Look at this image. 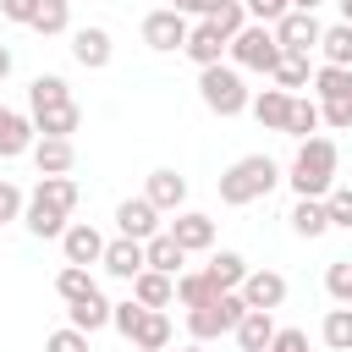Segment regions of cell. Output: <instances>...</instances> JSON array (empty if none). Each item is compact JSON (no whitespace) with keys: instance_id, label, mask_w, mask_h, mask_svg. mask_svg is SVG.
I'll list each match as a JSON object with an SVG mask.
<instances>
[{"instance_id":"obj_1","label":"cell","mask_w":352,"mask_h":352,"mask_svg":"<svg viewBox=\"0 0 352 352\" xmlns=\"http://www.w3.org/2000/svg\"><path fill=\"white\" fill-rule=\"evenodd\" d=\"M336 165H341L336 138H308V143H297V154L286 165V182H292L297 198H324L336 187Z\"/></svg>"},{"instance_id":"obj_2","label":"cell","mask_w":352,"mask_h":352,"mask_svg":"<svg viewBox=\"0 0 352 352\" xmlns=\"http://www.w3.org/2000/svg\"><path fill=\"white\" fill-rule=\"evenodd\" d=\"M275 182H280V165H275L270 154H242V160L220 176V204H231V209L258 204V198L275 192Z\"/></svg>"},{"instance_id":"obj_3","label":"cell","mask_w":352,"mask_h":352,"mask_svg":"<svg viewBox=\"0 0 352 352\" xmlns=\"http://www.w3.org/2000/svg\"><path fill=\"white\" fill-rule=\"evenodd\" d=\"M198 99H204V110H214V116H242V110L253 104L248 82H242V72H236L231 60L198 72Z\"/></svg>"},{"instance_id":"obj_4","label":"cell","mask_w":352,"mask_h":352,"mask_svg":"<svg viewBox=\"0 0 352 352\" xmlns=\"http://www.w3.org/2000/svg\"><path fill=\"white\" fill-rule=\"evenodd\" d=\"M226 55H231V66H236V72H264V77H270V72L280 66L275 28H264V22H248V28L231 38V50H226Z\"/></svg>"},{"instance_id":"obj_5","label":"cell","mask_w":352,"mask_h":352,"mask_svg":"<svg viewBox=\"0 0 352 352\" xmlns=\"http://www.w3.org/2000/svg\"><path fill=\"white\" fill-rule=\"evenodd\" d=\"M242 314H248L242 292H220L214 302H204V308H187V336H192V341H214V336H231V330L242 324Z\"/></svg>"},{"instance_id":"obj_6","label":"cell","mask_w":352,"mask_h":352,"mask_svg":"<svg viewBox=\"0 0 352 352\" xmlns=\"http://www.w3.org/2000/svg\"><path fill=\"white\" fill-rule=\"evenodd\" d=\"M187 33H192V22H187L182 11H170V6H160V11L143 16V44H148L154 55H176V50H187Z\"/></svg>"},{"instance_id":"obj_7","label":"cell","mask_w":352,"mask_h":352,"mask_svg":"<svg viewBox=\"0 0 352 352\" xmlns=\"http://www.w3.org/2000/svg\"><path fill=\"white\" fill-rule=\"evenodd\" d=\"M319 38H324V28H319L314 11H286V16L275 22V44H280V55H314Z\"/></svg>"},{"instance_id":"obj_8","label":"cell","mask_w":352,"mask_h":352,"mask_svg":"<svg viewBox=\"0 0 352 352\" xmlns=\"http://www.w3.org/2000/svg\"><path fill=\"white\" fill-rule=\"evenodd\" d=\"M143 198H148L160 214H182V204H187V176H182V170H170V165H160V170H148Z\"/></svg>"},{"instance_id":"obj_9","label":"cell","mask_w":352,"mask_h":352,"mask_svg":"<svg viewBox=\"0 0 352 352\" xmlns=\"http://www.w3.org/2000/svg\"><path fill=\"white\" fill-rule=\"evenodd\" d=\"M116 231L132 236V242H148V236H160V209L148 198H121L116 204Z\"/></svg>"},{"instance_id":"obj_10","label":"cell","mask_w":352,"mask_h":352,"mask_svg":"<svg viewBox=\"0 0 352 352\" xmlns=\"http://www.w3.org/2000/svg\"><path fill=\"white\" fill-rule=\"evenodd\" d=\"M242 302L258 308V314H275V308L286 302V275H280V270H248V280H242Z\"/></svg>"},{"instance_id":"obj_11","label":"cell","mask_w":352,"mask_h":352,"mask_svg":"<svg viewBox=\"0 0 352 352\" xmlns=\"http://www.w3.org/2000/svg\"><path fill=\"white\" fill-rule=\"evenodd\" d=\"M77 198H82V187H77L72 176H38V187L28 192V204H38V209H50V214H66V220H72Z\"/></svg>"},{"instance_id":"obj_12","label":"cell","mask_w":352,"mask_h":352,"mask_svg":"<svg viewBox=\"0 0 352 352\" xmlns=\"http://www.w3.org/2000/svg\"><path fill=\"white\" fill-rule=\"evenodd\" d=\"M104 275H116V280H138L143 270H148V253H143V242H132V236H116V242H104Z\"/></svg>"},{"instance_id":"obj_13","label":"cell","mask_w":352,"mask_h":352,"mask_svg":"<svg viewBox=\"0 0 352 352\" xmlns=\"http://www.w3.org/2000/svg\"><path fill=\"white\" fill-rule=\"evenodd\" d=\"M226 50H231V38H226L214 22H192V33H187V50H182V55L204 72V66H220V55H226Z\"/></svg>"},{"instance_id":"obj_14","label":"cell","mask_w":352,"mask_h":352,"mask_svg":"<svg viewBox=\"0 0 352 352\" xmlns=\"http://www.w3.org/2000/svg\"><path fill=\"white\" fill-rule=\"evenodd\" d=\"M110 55H116V44H110L104 28H77V33H72V60H77L82 72H104Z\"/></svg>"},{"instance_id":"obj_15","label":"cell","mask_w":352,"mask_h":352,"mask_svg":"<svg viewBox=\"0 0 352 352\" xmlns=\"http://www.w3.org/2000/svg\"><path fill=\"white\" fill-rule=\"evenodd\" d=\"M165 231H170V236H176L187 253H209V248H214V220H209L204 209H182V214L165 226Z\"/></svg>"},{"instance_id":"obj_16","label":"cell","mask_w":352,"mask_h":352,"mask_svg":"<svg viewBox=\"0 0 352 352\" xmlns=\"http://www.w3.org/2000/svg\"><path fill=\"white\" fill-rule=\"evenodd\" d=\"M60 253H66V264H82V270H88V264L104 258V236H99L88 220H72L66 236H60Z\"/></svg>"},{"instance_id":"obj_17","label":"cell","mask_w":352,"mask_h":352,"mask_svg":"<svg viewBox=\"0 0 352 352\" xmlns=\"http://www.w3.org/2000/svg\"><path fill=\"white\" fill-rule=\"evenodd\" d=\"M33 143H38V126H33V116H16V110H6V104H0V160L33 154Z\"/></svg>"},{"instance_id":"obj_18","label":"cell","mask_w":352,"mask_h":352,"mask_svg":"<svg viewBox=\"0 0 352 352\" xmlns=\"http://www.w3.org/2000/svg\"><path fill=\"white\" fill-rule=\"evenodd\" d=\"M292 99H297V94H286V88H258L248 110H253V121H258V126H270V132H286Z\"/></svg>"},{"instance_id":"obj_19","label":"cell","mask_w":352,"mask_h":352,"mask_svg":"<svg viewBox=\"0 0 352 352\" xmlns=\"http://www.w3.org/2000/svg\"><path fill=\"white\" fill-rule=\"evenodd\" d=\"M33 126H38V138H72V132L82 126V110H77V99H66V104H38V110H33Z\"/></svg>"},{"instance_id":"obj_20","label":"cell","mask_w":352,"mask_h":352,"mask_svg":"<svg viewBox=\"0 0 352 352\" xmlns=\"http://www.w3.org/2000/svg\"><path fill=\"white\" fill-rule=\"evenodd\" d=\"M33 165H38V176H72V165H77L72 138H38L33 143Z\"/></svg>"},{"instance_id":"obj_21","label":"cell","mask_w":352,"mask_h":352,"mask_svg":"<svg viewBox=\"0 0 352 352\" xmlns=\"http://www.w3.org/2000/svg\"><path fill=\"white\" fill-rule=\"evenodd\" d=\"M110 308H116V302H110L104 292H88L82 302H66V324H72V330H82V336H94V330H104V324H110Z\"/></svg>"},{"instance_id":"obj_22","label":"cell","mask_w":352,"mask_h":352,"mask_svg":"<svg viewBox=\"0 0 352 352\" xmlns=\"http://www.w3.org/2000/svg\"><path fill=\"white\" fill-rule=\"evenodd\" d=\"M275 330H280V324H275V314H258V308H248V314H242V324H236L231 336H236V346H242V352H270Z\"/></svg>"},{"instance_id":"obj_23","label":"cell","mask_w":352,"mask_h":352,"mask_svg":"<svg viewBox=\"0 0 352 352\" xmlns=\"http://www.w3.org/2000/svg\"><path fill=\"white\" fill-rule=\"evenodd\" d=\"M143 253H148V270H160V275H182V270H187V248H182L170 231L148 236V242H143Z\"/></svg>"},{"instance_id":"obj_24","label":"cell","mask_w":352,"mask_h":352,"mask_svg":"<svg viewBox=\"0 0 352 352\" xmlns=\"http://www.w3.org/2000/svg\"><path fill=\"white\" fill-rule=\"evenodd\" d=\"M170 336H176V330H170V314H165V308H148V314L138 319V330H132V346H138V352H165Z\"/></svg>"},{"instance_id":"obj_25","label":"cell","mask_w":352,"mask_h":352,"mask_svg":"<svg viewBox=\"0 0 352 352\" xmlns=\"http://www.w3.org/2000/svg\"><path fill=\"white\" fill-rule=\"evenodd\" d=\"M286 220H292V231H297V236H308V242L330 231V209H324V198H297Z\"/></svg>"},{"instance_id":"obj_26","label":"cell","mask_w":352,"mask_h":352,"mask_svg":"<svg viewBox=\"0 0 352 352\" xmlns=\"http://www.w3.org/2000/svg\"><path fill=\"white\" fill-rule=\"evenodd\" d=\"M132 297H138L143 308H170V302H176V275H160V270H143V275L132 280Z\"/></svg>"},{"instance_id":"obj_27","label":"cell","mask_w":352,"mask_h":352,"mask_svg":"<svg viewBox=\"0 0 352 352\" xmlns=\"http://www.w3.org/2000/svg\"><path fill=\"white\" fill-rule=\"evenodd\" d=\"M324 126V110H319V99H308V94H297L292 99V116H286V138H297V143H308L314 132Z\"/></svg>"},{"instance_id":"obj_28","label":"cell","mask_w":352,"mask_h":352,"mask_svg":"<svg viewBox=\"0 0 352 352\" xmlns=\"http://www.w3.org/2000/svg\"><path fill=\"white\" fill-rule=\"evenodd\" d=\"M204 270H209V280H214L220 292H242V280H248V258H242V253H231V248H220Z\"/></svg>"},{"instance_id":"obj_29","label":"cell","mask_w":352,"mask_h":352,"mask_svg":"<svg viewBox=\"0 0 352 352\" xmlns=\"http://www.w3.org/2000/svg\"><path fill=\"white\" fill-rule=\"evenodd\" d=\"M220 297V286L209 280V270H182L176 275V302L182 308H204V302H214Z\"/></svg>"},{"instance_id":"obj_30","label":"cell","mask_w":352,"mask_h":352,"mask_svg":"<svg viewBox=\"0 0 352 352\" xmlns=\"http://www.w3.org/2000/svg\"><path fill=\"white\" fill-rule=\"evenodd\" d=\"M270 82H275V88H286V94L314 88V66H308V55H280V66L270 72Z\"/></svg>"},{"instance_id":"obj_31","label":"cell","mask_w":352,"mask_h":352,"mask_svg":"<svg viewBox=\"0 0 352 352\" xmlns=\"http://www.w3.org/2000/svg\"><path fill=\"white\" fill-rule=\"evenodd\" d=\"M314 99H319V104L352 99V72H346V66H319V72H314Z\"/></svg>"},{"instance_id":"obj_32","label":"cell","mask_w":352,"mask_h":352,"mask_svg":"<svg viewBox=\"0 0 352 352\" xmlns=\"http://www.w3.org/2000/svg\"><path fill=\"white\" fill-rule=\"evenodd\" d=\"M72 99V88H66V77L60 72H38L33 82H28V104L38 110V104H66Z\"/></svg>"},{"instance_id":"obj_33","label":"cell","mask_w":352,"mask_h":352,"mask_svg":"<svg viewBox=\"0 0 352 352\" xmlns=\"http://www.w3.org/2000/svg\"><path fill=\"white\" fill-rule=\"evenodd\" d=\"M319 55H324V66H346V72H352V28H346V22L324 28V38H319Z\"/></svg>"},{"instance_id":"obj_34","label":"cell","mask_w":352,"mask_h":352,"mask_svg":"<svg viewBox=\"0 0 352 352\" xmlns=\"http://www.w3.org/2000/svg\"><path fill=\"white\" fill-rule=\"evenodd\" d=\"M66 28H72V0H44L38 16H33V33H38V38H55V33H66Z\"/></svg>"},{"instance_id":"obj_35","label":"cell","mask_w":352,"mask_h":352,"mask_svg":"<svg viewBox=\"0 0 352 352\" xmlns=\"http://www.w3.org/2000/svg\"><path fill=\"white\" fill-rule=\"evenodd\" d=\"M319 336H324L330 352H352V308H330L324 324H319Z\"/></svg>"},{"instance_id":"obj_36","label":"cell","mask_w":352,"mask_h":352,"mask_svg":"<svg viewBox=\"0 0 352 352\" xmlns=\"http://www.w3.org/2000/svg\"><path fill=\"white\" fill-rule=\"evenodd\" d=\"M55 292H60V302H82V297L99 292V286H94V275H88L82 264H66V270L55 275Z\"/></svg>"},{"instance_id":"obj_37","label":"cell","mask_w":352,"mask_h":352,"mask_svg":"<svg viewBox=\"0 0 352 352\" xmlns=\"http://www.w3.org/2000/svg\"><path fill=\"white\" fill-rule=\"evenodd\" d=\"M324 292H330L336 308H352V258H330V270H324Z\"/></svg>"},{"instance_id":"obj_38","label":"cell","mask_w":352,"mask_h":352,"mask_svg":"<svg viewBox=\"0 0 352 352\" xmlns=\"http://www.w3.org/2000/svg\"><path fill=\"white\" fill-rule=\"evenodd\" d=\"M209 22H214V28L226 33V38H236V33L248 28V6H242V0H226V6H220V11L209 16Z\"/></svg>"},{"instance_id":"obj_39","label":"cell","mask_w":352,"mask_h":352,"mask_svg":"<svg viewBox=\"0 0 352 352\" xmlns=\"http://www.w3.org/2000/svg\"><path fill=\"white\" fill-rule=\"evenodd\" d=\"M143 314H148V308H143L138 297H126V302H116V308H110V330H121V336L132 341V330H138V319H143Z\"/></svg>"},{"instance_id":"obj_40","label":"cell","mask_w":352,"mask_h":352,"mask_svg":"<svg viewBox=\"0 0 352 352\" xmlns=\"http://www.w3.org/2000/svg\"><path fill=\"white\" fill-rule=\"evenodd\" d=\"M324 209H330V226L352 231V187H330L324 192Z\"/></svg>"},{"instance_id":"obj_41","label":"cell","mask_w":352,"mask_h":352,"mask_svg":"<svg viewBox=\"0 0 352 352\" xmlns=\"http://www.w3.org/2000/svg\"><path fill=\"white\" fill-rule=\"evenodd\" d=\"M28 214V192L16 187V182H0V226H11V220H22Z\"/></svg>"},{"instance_id":"obj_42","label":"cell","mask_w":352,"mask_h":352,"mask_svg":"<svg viewBox=\"0 0 352 352\" xmlns=\"http://www.w3.org/2000/svg\"><path fill=\"white\" fill-rule=\"evenodd\" d=\"M44 352H88V336H82V330H72V324H60V330H50V336H44Z\"/></svg>"},{"instance_id":"obj_43","label":"cell","mask_w":352,"mask_h":352,"mask_svg":"<svg viewBox=\"0 0 352 352\" xmlns=\"http://www.w3.org/2000/svg\"><path fill=\"white\" fill-rule=\"evenodd\" d=\"M242 6H248V22H264V28H275L292 11V0H242Z\"/></svg>"},{"instance_id":"obj_44","label":"cell","mask_w":352,"mask_h":352,"mask_svg":"<svg viewBox=\"0 0 352 352\" xmlns=\"http://www.w3.org/2000/svg\"><path fill=\"white\" fill-rule=\"evenodd\" d=\"M38 6H44V0H0V16H6V22H22V28H33Z\"/></svg>"},{"instance_id":"obj_45","label":"cell","mask_w":352,"mask_h":352,"mask_svg":"<svg viewBox=\"0 0 352 352\" xmlns=\"http://www.w3.org/2000/svg\"><path fill=\"white\" fill-rule=\"evenodd\" d=\"M319 110H324V126H336V132L352 126V99H330V104H319Z\"/></svg>"},{"instance_id":"obj_46","label":"cell","mask_w":352,"mask_h":352,"mask_svg":"<svg viewBox=\"0 0 352 352\" xmlns=\"http://www.w3.org/2000/svg\"><path fill=\"white\" fill-rule=\"evenodd\" d=\"M220 6H226V0H170V11H182V16H198V22H209Z\"/></svg>"},{"instance_id":"obj_47","label":"cell","mask_w":352,"mask_h":352,"mask_svg":"<svg viewBox=\"0 0 352 352\" xmlns=\"http://www.w3.org/2000/svg\"><path fill=\"white\" fill-rule=\"evenodd\" d=\"M270 352H308V336H302V330H275Z\"/></svg>"},{"instance_id":"obj_48","label":"cell","mask_w":352,"mask_h":352,"mask_svg":"<svg viewBox=\"0 0 352 352\" xmlns=\"http://www.w3.org/2000/svg\"><path fill=\"white\" fill-rule=\"evenodd\" d=\"M6 77H11V50L0 44V82H6Z\"/></svg>"},{"instance_id":"obj_49","label":"cell","mask_w":352,"mask_h":352,"mask_svg":"<svg viewBox=\"0 0 352 352\" xmlns=\"http://www.w3.org/2000/svg\"><path fill=\"white\" fill-rule=\"evenodd\" d=\"M324 0H292V11H319Z\"/></svg>"},{"instance_id":"obj_50","label":"cell","mask_w":352,"mask_h":352,"mask_svg":"<svg viewBox=\"0 0 352 352\" xmlns=\"http://www.w3.org/2000/svg\"><path fill=\"white\" fill-rule=\"evenodd\" d=\"M336 6H341V22L352 28V0H336Z\"/></svg>"},{"instance_id":"obj_51","label":"cell","mask_w":352,"mask_h":352,"mask_svg":"<svg viewBox=\"0 0 352 352\" xmlns=\"http://www.w3.org/2000/svg\"><path fill=\"white\" fill-rule=\"evenodd\" d=\"M182 352H204V341H192V346H182Z\"/></svg>"},{"instance_id":"obj_52","label":"cell","mask_w":352,"mask_h":352,"mask_svg":"<svg viewBox=\"0 0 352 352\" xmlns=\"http://www.w3.org/2000/svg\"><path fill=\"white\" fill-rule=\"evenodd\" d=\"M0 231H6V226H0Z\"/></svg>"}]
</instances>
